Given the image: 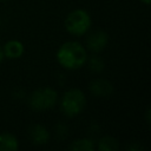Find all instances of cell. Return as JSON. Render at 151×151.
Listing matches in <instances>:
<instances>
[{
	"label": "cell",
	"instance_id": "15",
	"mask_svg": "<svg viewBox=\"0 0 151 151\" xmlns=\"http://www.w3.org/2000/svg\"><path fill=\"white\" fill-rule=\"evenodd\" d=\"M0 1H5V0H0Z\"/></svg>",
	"mask_w": 151,
	"mask_h": 151
},
{
	"label": "cell",
	"instance_id": "2",
	"mask_svg": "<svg viewBox=\"0 0 151 151\" xmlns=\"http://www.w3.org/2000/svg\"><path fill=\"white\" fill-rule=\"evenodd\" d=\"M86 98L79 88H71L64 93L60 103L61 111L67 117H76L85 109Z\"/></svg>",
	"mask_w": 151,
	"mask_h": 151
},
{
	"label": "cell",
	"instance_id": "13",
	"mask_svg": "<svg viewBox=\"0 0 151 151\" xmlns=\"http://www.w3.org/2000/svg\"><path fill=\"white\" fill-rule=\"evenodd\" d=\"M2 59H4V52H2V48L0 47V63L2 61Z\"/></svg>",
	"mask_w": 151,
	"mask_h": 151
},
{
	"label": "cell",
	"instance_id": "10",
	"mask_svg": "<svg viewBox=\"0 0 151 151\" xmlns=\"http://www.w3.org/2000/svg\"><path fill=\"white\" fill-rule=\"evenodd\" d=\"M93 147H94L93 142L87 138H80V139L73 140L68 146L71 151H92Z\"/></svg>",
	"mask_w": 151,
	"mask_h": 151
},
{
	"label": "cell",
	"instance_id": "5",
	"mask_svg": "<svg viewBox=\"0 0 151 151\" xmlns=\"http://www.w3.org/2000/svg\"><path fill=\"white\" fill-rule=\"evenodd\" d=\"M107 41H109L107 33L101 31V29H97L88 35V38L86 40V45H87L90 51L98 53L106 47Z\"/></svg>",
	"mask_w": 151,
	"mask_h": 151
},
{
	"label": "cell",
	"instance_id": "12",
	"mask_svg": "<svg viewBox=\"0 0 151 151\" xmlns=\"http://www.w3.org/2000/svg\"><path fill=\"white\" fill-rule=\"evenodd\" d=\"M88 66L93 72H100L104 70V61L99 57H92L88 61Z\"/></svg>",
	"mask_w": 151,
	"mask_h": 151
},
{
	"label": "cell",
	"instance_id": "6",
	"mask_svg": "<svg viewBox=\"0 0 151 151\" xmlns=\"http://www.w3.org/2000/svg\"><path fill=\"white\" fill-rule=\"evenodd\" d=\"M90 91L97 97H109L113 92V85L105 79H96L90 83Z\"/></svg>",
	"mask_w": 151,
	"mask_h": 151
},
{
	"label": "cell",
	"instance_id": "1",
	"mask_svg": "<svg viewBox=\"0 0 151 151\" xmlns=\"http://www.w3.org/2000/svg\"><path fill=\"white\" fill-rule=\"evenodd\" d=\"M87 59L86 50L83 45L76 41H67L63 44L57 52L58 63L66 70L80 68Z\"/></svg>",
	"mask_w": 151,
	"mask_h": 151
},
{
	"label": "cell",
	"instance_id": "14",
	"mask_svg": "<svg viewBox=\"0 0 151 151\" xmlns=\"http://www.w3.org/2000/svg\"><path fill=\"white\" fill-rule=\"evenodd\" d=\"M143 4H145V5H149L150 4V0H140Z\"/></svg>",
	"mask_w": 151,
	"mask_h": 151
},
{
	"label": "cell",
	"instance_id": "9",
	"mask_svg": "<svg viewBox=\"0 0 151 151\" xmlns=\"http://www.w3.org/2000/svg\"><path fill=\"white\" fill-rule=\"evenodd\" d=\"M18 146V140L12 133H0V151H15Z\"/></svg>",
	"mask_w": 151,
	"mask_h": 151
},
{
	"label": "cell",
	"instance_id": "11",
	"mask_svg": "<svg viewBox=\"0 0 151 151\" xmlns=\"http://www.w3.org/2000/svg\"><path fill=\"white\" fill-rule=\"evenodd\" d=\"M118 146H119L118 140L110 136L103 137L98 142V149L100 151H116V150H118Z\"/></svg>",
	"mask_w": 151,
	"mask_h": 151
},
{
	"label": "cell",
	"instance_id": "4",
	"mask_svg": "<svg viewBox=\"0 0 151 151\" xmlns=\"http://www.w3.org/2000/svg\"><path fill=\"white\" fill-rule=\"evenodd\" d=\"M57 92L53 88L44 87L35 90L29 98V105L35 111H45L52 109L57 103Z\"/></svg>",
	"mask_w": 151,
	"mask_h": 151
},
{
	"label": "cell",
	"instance_id": "7",
	"mask_svg": "<svg viewBox=\"0 0 151 151\" xmlns=\"http://www.w3.org/2000/svg\"><path fill=\"white\" fill-rule=\"evenodd\" d=\"M28 136L32 143L35 145H44L48 142L50 138L48 131L40 124H33L28 130Z\"/></svg>",
	"mask_w": 151,
	"mask_h": 151
},
{
	"label": "cell",
	"instance_id": "3",
	"mask_svg": "<svg viewBox=\"0 0 151 151\" xmlns=\"http://www.w3.org/2000/svg\"><path fill=\"white\" fill-rule=\"evenodd\" d=\"M65 27L73 35H83L91 27V17L84 9H74L66 17Z\"/></svg>",
	"mask_w": 151,
	"mask_h": 151
},
{
	"label": "cell",
	"instance_id": "8",
	"mask_svg": "<svg viewBox=\"0 0 151 151\" xmlns=\"http://www.w3.org/2000/svg\"><path fill=\"white\" fill-rule=\"evenodd\" d=\"M4 57L9 59H18L24 53V45L19 40H9L2 47Z\"/></svg>",
	"mask_w": 151,
	"mask_h": 151
}]
</instances>
